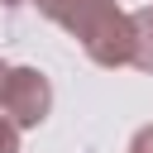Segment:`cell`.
<instances>
[{
	"instance_id": "1",
	"label": "cell",
	"mask_w": 153,
	"mask_h": 153,
	"mask_svg": "<svg viewBox=\"0 0 153 153\" xmlns=\"http://www.w3.org/2000/svg\"><path fill=\"white\" fill-rule=\"evenodd\" d=\"M38 14L62 24L96 67H124L134 62V24L115 0H33Z\"/></svg>"
},
{
	"instance_id": "3",
	"label": "cell",
	"mask_w": 153,
	"mask_h": 153,
	"mask_svg": "<svg viewBox=\"0 0 153 153\" xmlns=\"http://www.w3.org/2000/svg\"><path fill=\"white\" fill-rule=\"evenodd\" d=\"M129 24H134V67L153 72V5L134 10V14H129Z\"/></svg>"
},
{
	"instance_id": "6",
	"label": "cell",
	"mask_w": 153,
	"mask_h": 153,
	"mask_svg": "<svg viewBox=\"0 0 153 153\" xmlns=\"http://www.w3.org/2000/svg\"><path fill=\"white\" fill-rule=\"evenodd\" d=\"M5 81H10V62H0V91H5Z\"/></svg>"
},
{
	"instance_id": "5",
	"label": "cell",
	"mask_w": 153,
	"mask_h": 153,
	"mask_svg": "<svg viewBox=\"0 0 153 153\" xmlns=\"http://www.w3.org/2000/svg\"><path fill=\"white\" fill-rule=\"evenodd\" d=\"M129 153H153V124L134 134V143H129Z\"/></svg>"
},
{
	"instance_id": "4",
	"label": "cell",
	"mask_w": 153,
	"mask_h": 153,
	"mask_svg": "<svg viewBox=\"0 0 153 153\" xmlns=\"http://www.w3.org/2000/svg\"><path fill=\"white\" fill-rule=\"evenodd\" d=\"M0 153H19V124L10 115H0Z\"/></svg>"
},
{
	"instance_id": "7",
	"label": "cell",
	"mask_w": 153,
	"mask_h": 153,
	"mask_svg": "<svg viewBox=\"0 0 153 153\" xmlns=\"http://www.w3.org/2000/svg\"><path fill=\"white\" fill-rule=\"evenodd\" d=\"M0 5H19V0H0Z\"/></svg>"
},
{
	"instance_id": "2",
	"label": "cell",
	"mask_w": 153,
	"mask_h": 153,
	"mask_svg": "<svg viewBox=\"0 0 153 153\" xmlns=\"http://www.w3.org/2000/svg\"><path fill=\"white\" fill-rule=\"evenodd\" d=\"M53 110V86L38 67H10V81L0 91V115H10L19 129L43 124Z\"/></svg>"
}]
</instances>
